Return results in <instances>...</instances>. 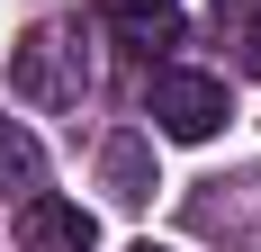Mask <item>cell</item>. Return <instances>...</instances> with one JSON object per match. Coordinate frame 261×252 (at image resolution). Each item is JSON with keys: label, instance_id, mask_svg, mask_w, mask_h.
Listing matches in <instances>:
<instances>
[{"label": "cell", "instance_id": "277c9868", "mask_svg": "<svg viewBox=\"0 0 261 252\" xmlns=\"http://www.w3.org/2000/svg\"><path fill=\"white\" fill-rule=\"evenodd\" d=\"M99 9H108V27H117L126 54H153V45L180 36V0H99Z\"/></svg>", "mask_w": 261, "mask_h": 252}, {"label": "cell", "instance_id": "8992f818", "mask_svg": "<svg viewBox=\"0 0 261 252\" xmlns=\"http://www.w3.org/2000/svg\"><path fill=\"white\" fill-rule=\"evenodd\" d=\"M27 189H45V144L18 117H0V198H27Z\"/></svg>", "mask_w": 261, "mask_h": 252}, {"label": "cell", "instance_id": "3957f363", "mask_svg": "<svg viewBox=\"0 0 261 252\" xmlns=\"http://www.w3.org/2000/svg\"><path fill=\"white\" fill-rule=\"evenodd\" d=\"M18 243H27V252H90L99 225H90V207H81V198L27 189V198H18Z\"/></svg>", "mask_w": 261, "mask_h": 252}, {"label": "cell", "instance_id": "9c48e42d", "mask_svg": "<svg viewBox=\"0 0 261 252\" xmlns=\"http://www.w3.org/2000/svg\"><path fill=\"white\" fill-rule=\"evenodd\" d=\"M234 9H252V0H234Z\"/></svg>", "mask_w": 261, "mask_h": 252}, {"label": "cell", "instance_id": "ba28073f", "mask_svg": "<svg viewBox=\"0 0 261 252\" xmlns=\"http://www.w3.org/2000/svg\"><path fill=\"white\" fill-rule=\"evenodd\" d=\"M135 252H171V243H135Z\"/></svg>", "mask_w": 261, "mask_h": 252}, {"label": "cell", "instance_id": "6da1fadb", "mask_svg": "<svg viewBox=\"0 0 261 252\" xmlns=\"http://www.w3.org/2000/svg\"><path fill=\"white\" fill-rule=\"evenodd\" d=\"M9 90L27 108H81L90 99V54L72 45V27H27L9 45Z\"/></svg>", "mask_w": 261, "mask_h": 252}, {"label": "cell", "instance_id": "5b68a950", "mask_svg": "<svg viewBox=\"0 0 261 252\" xmlns=\"http://www.w3.org/2000/svg\"><path fill=\"white\" fill-rule=\"evenodd\" d=\"M99 180H108L117 207H144L153 198V144H144V135H108L99 144Z\"/></svg>", "mask_w": 261, "mask_h": 252}, {"label": "cell", "instance_id": "7a4b0ae2", "mask_svg": "<svg viewBox=\"0 0 261 252\" xmlns=\"http://www.w3.org/2000/svg\"><path fill=\"white\" fill-rule=\"evenodd\" d=\"M144 117H153L171 144H207L216 126L234 117V99H225V81H216V72H153Z\"/></svg>", "mask_w": 261, "mask_h": 252}, {"label": "cell", "instance_id": "52a82bcc", "mask_svg": "<svg viewBox=\"0 0 261 252\" xmlns=\"http://www.w3.org/2000/svg\"><path fill=\"white\" fill-rule=\"evenodd\" d=\"M243 63H252V72H261V0H252V9H243Z\"/></svg>", "mask_w": 261, "mask_h": 252}]
</instances>
